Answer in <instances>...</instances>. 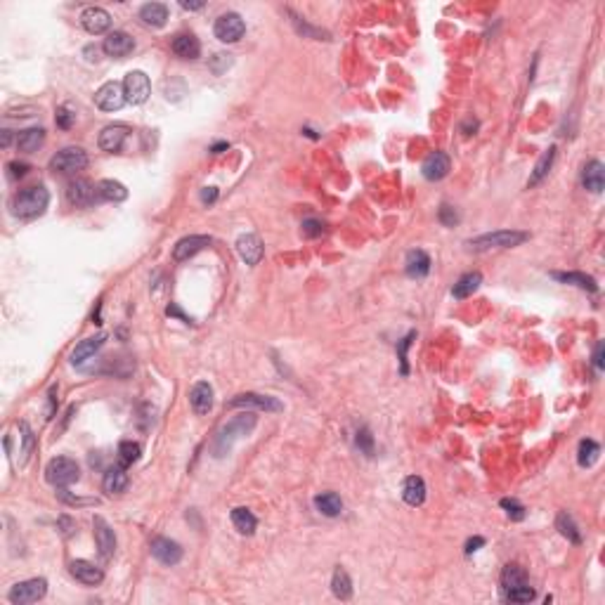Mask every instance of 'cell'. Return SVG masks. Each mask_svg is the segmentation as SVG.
I'll return each instance as SVG.
<instances>
[{"label": "cell", "instance_id": "1", "mask_svg": "<svg viewBox=\"0 0 605 605\" xmlns=\"http://www.w3.org/2000/svg\"><path fill=\"white\" fill-rule=\"evenodd\" d=\"M255 424H258V419H255L253 411H244V414L234 416L232 421H227L220 431L216 433V440H213V454H216L218 459H222L225 454H229V449H232V444L239 440V437L249 435L251 431L255 428Z\"/></svg>", "mask_w": 605, "mask_h": 605}, {"label": "cell", "instance_id": "2", "mask_svg": "<svg viewBox=\"0 0 605 605\" xmlns=\"http://www.w3.org/2000/svg\"><path fill=\"white\" fill-rule=\"evenodd\" d=\"M47 203H50V194L43 185L29 187V190H21L17 196L12 199V213L21 220H31V218H38L45 213Z\"/></svg>", "mask_w": 605, "mask_h": 605}, {"label": "cell", "instance_id": "3", "mask_svg": "<svg viewBox=\"0 0 605 605\" xmlns=\"http://www.w3.org/2000/svg\"><path fill=\"white\" fill-rule=\"evenodd\" d=\"M527 239H529L527 232H518V229H499V232H487V234H480V237L470 239L468 246L473 251L513 249V246H521L523 242H527Z\"/></svg>", "mask_w": 605, "mask_h": 605}, {"label": "cell", "instance_id": "4", "mask_svg": "<svg viewBox=\"0 0 605 605\" xmlns=\"http://www.w3.org/2000/svg\"><path fill=\"white\" fill-rule=\"evenodd\" d=\"M45 478H47V483H50L52 487H60V490H64V487L73 485L78 478H81V468H78V464L73 461V459L57 457V459H52V461L47 464Z\"/></svg>", "mask_w": 605, "mask_h": 605}, {"label": "cell", "instance_id": "5", "mask_svg": "<svg viewBox=\"0 0 605 605\" xmlns=\"http://www.w3.org/2000/svg\"><path fill=\"white\" fill-rule=\"evenodd\" d=\"M47 593V580L43 577H34V580H26L19 582L10 589L8 593V601L14 605H29V603H38L41 598H45Z\"/></svg>", "mask_w": 605, "mask_h": 605}, {"label": "cell", "instance_id": "6", "mask_svg": "<svg viewBox=\"0 0 605 605\" xmlns=\"http://www.w3.org/2000/svg\"><path fill=\"white\" fill-rule=\"evenodd\" d=\"M85 165H88V154H85L81 147L62 149V152H57L50 161V168L55 170V173H62V175H73V173H78V170H85Z\"/></svg>", "mask_w": 605, "mask_h": 605}, {"label": "cell", "instance_id": "7", "mask_svg": "<svg viewBox=\"0 0 605 605\" xmlns=\"http://www.w3.org/2000/svg\"><path fill=\"white\" fill-rule=\"evenodd\" d=\"M213 34H216V38L222 43H237V41H242V36L246 34V24L237 12H225L216 19Z\"/></svg>", "mask_w": 605, "mask_h": 605}, {"label": "cell", "instance_id": "8", "mask_svg": "<svg viewBox=\"0 0 605 605\" xmlns=\"http://www.w3.org/2000/svg\"><path fill=\"white\" fill-rule=\"evenodd\" d=\"M123 93H126V100L130 104H142L147 102L149 93H152V85H149V76L144 71H130L123 81Z\"/></svg>", "mask_w": 605, "mask_h": 605}, {"label": "cell", "instance_id": "9", "mask_svg": "<svg viewBox=\"0 0 605 605\" xmlns=\"http://www.w3.org/2000/svg\"><path fill=\"white\" fill-rule=\"evenodd\" d=\"M229 407L237 409V407H244V409H260V411H282L284 404L272 395H260V393H242L234 400H229Z\"/></svg>", "mask_w": 605, "mask_h": 605}, {"label": "cell", "instance_id": "10", "mask_svg": "<svg viewBox=\"0 0 605 605\" xmlns=\"http://www.w3.org/2000/svg\"><path fill=\"white\" fill-rule=\"evenodd\" d=\"M126 102L128 100H126V93H123V85L116 81L104 83L98 93H95V104H98L102 111H119Z\"/></svg>", "mask_w": 605, "mask_h": 605}, {"label": "cell", "instance_id": "11", "mask_svg": "<svg viewBox=\"0 0 605 605\" xmlns=\"http://www.w3.org/2000/svg\"><path fill=\"white\" fill-rule=\"evenodd\" d=\"M67 196H69V201H71L73 206H78V208H88V206H93L98 199H102L98 187L90 185L88 180H71V182H69Z\"/></svg>", "mask_w": 605, "mask_h": 605}, {"label": "cell", "instance_id": "12", "mask_svg": "<svg viewBox=\"0 0 605 605\" xmlns=\"http://www.w3.org/2000/svg\"><path fill=\"white\" fill-rule=\"evenodd\" d=\"M102 50L109 57H116V60H123L128 57L133 50H135V41L126 34V31H111L109 36L102 43Z\"/></svg>", "mask_w": 605, "mask_h": 605}, {"label": "cell", "instance_id": "13", "mask_svg": "<svg viewBox=\"0 0 605 605\" xmlns=\"http://www.w3.org/2000/svg\"><path fill=\"white\" fill-rule=\"evenodd\" d=\"M152 556L163 565H178L182 560V546L168 537H157L152 542Z\"/></svg>", "mask_w": 605, "mask_h": 605}, {"label": "cell", "instance_id": "14", "mask_svg": "<svg viewBox=\"0 0 605 605\" xmlns=\"http://www.w3.org/2000/svg\"><path fill=\"white\" fill-rule=\"evenodd\" d=\"M93 527H95V542H98V549H100V556L104 560H109L111 556H114L116 551V537H114V529L106 525V521L102 516H95L93 521Z\"/></svg>", "mask_w": 605, "mask_h": 605}, {"label": "cell", "instance_id": "15", "mask_svg": "<svg viewBox=\"0 0 605 605\" xmlns=\"http://www.w3.org/2000/svg\"><path fill=\"white\" fill-rule=\"evenodd\" d=\"M81 24L88 34L100 36V34H106V31H109L111 17L104 8H88V10H83V14H81Z\"/></svg>", "mask_w": 605, "mask_h": 605}, {"label": "cell", "instance_id": "16", "mask_svg": "<svg viewBox=\"0 0 605 605\" xmlns=\"http://www.w3.org/2000/svg\"><path fill=\"white\" fill-rule=\"evenodd\" d=\"M128 133H130V130H128V126H123V123L106 126L104 130L100 133V140H98L100 149H102V152H109V154L119 152V149L123 147V142H126Z\"/></svg>", "mask_w": 605, "mask_h": 605}, {"label": "cell", "instance_id": "17", "mask_svg": "<svg viewBox=\"0 0 605 605\" xmlns=\"http://www.w3.org/2000/svg\"><path fill=\"white\" fill-rule=\"evenodd\" d=\"M211 244V237H203V234H192V237H185L175 244L173 249V258L182 262V260H190L192 255H196L199 251H203L206 246Z\"/></svg>", "mask_w": 605, "mask_h": 605}, {"label": "cell", "instance_id": "18", "mask_svg": "<svg viewBox=\"0 0 605 605\" xmlns=\"http://www.w3.org/2000/svg\"><path fill=\"white\" fill-rule=\"evenodd\" d=\"M69 572L85 586H98L100 582L104 580V572H102L98 565L88 563V560H73V563L69 565Z\"/></svg>", "mask_w": 605, "mask_h": 605}, {"label": "cell", "instance_id": "19", "mask_svg": "<svg viewBox=\"0 0 605 605\" xmlns=\"http://www.w3.org/2000/svg\"><path fill=\"white\" fill-rule=\"evenodd\" d=\"M190 404L194 409V414H208L213 409V388L206 381L194 383V388L190 390Z\"/></svg>", "mask_w": 605, "mask_h": 605}, {"label": "cell", "instance_id": "20", "mask_svg": "<svg viewBox=\"0 0 605 605\" xmlns=\"http://www.w3.org/2000/svg\"><path fill=\"white\" fill-rule=\"evenodd\" d=\"M237 251L246 265H258L262 260V242L255 234H242L237 239Z\"/></svg>", "mask_w": 605, "mask_h": 605}, {"label": "cell", "instance_id": "21", "mask_svg": "<svg viewBox=\"0 0 605 605\" xmlns=\"http://www.w3.org/2000/svg\"><path fill=\"white\" fill-rule=\"evenodd\" d=\"M421 173H424L426 180H442L444 175L449 173V157L442 152H433L426 157L424 165H421Z\"/></svg>", "mask_w": 605, "mask_h": 605}, {"label": "cell", "instance_id": "22", "mask_svg": "<svg viewBox=\"0 0 605 605\" xmlns=\"http://www.w3.org/2000/svg\"><path fill=\"white\" fill-rule=\"evenodd\" d=\"M170 47L180 60H196L201 55V43L194 34H178Z\"/></svg>", "mask_w": 605, "mask_h": 605}, {"label": "cell", "instance_id": "23", "mask_svg": "<svg viewBox=\"0 0 605 605\" xmlns=\"http://www.w3.org/2000/svg\"><path fill=\"white\" fill-rule=\"evenodd\" d=\"M102 487H104L106 494H121V492H126V487H128L126 466H111V468H106Z\"/></svg>", "mask_w": 605, "mask_h": 605}, {"label": "cell", "instance_id": "24", "mask_svg": "<svg viewBox=\"0 0 605 605\" xmlns=\"http://www.w3.org/2000/svg\"><path fill=\"white\" fill-rule=\"evenodd\" d=\"M402 499L409 506H421L426 501V483L419 475H409L402 485Z\"/></svg>", "mask_w": 605, "mask_h": 605}, {"label": "cell", "instance_id": "25", "mask_svg": "<svg viewBox=\"0 0 605 605\" xmlns=\"http://www.w3.org/2000/svg\"><path fill=\"white\" fill-rule=\"evenodd\" d=\"M582 185L586 187L593 194H601L603 185H605V168L601 161H591L584 165V173H582Z\"/></svg>", "mask_w": 605, "mask_h": 605}, {"label": "cell", "instance_id": "26", "mask_svg": "<svg viewBox=\"0 0 605 605\" xmlns=\"http://www.w3.org/2000/svg\"><path fill=\"white\" fill-rule=\"evenodd\" d=\"M104 339H106L104 334H98V336H93V339L81 341V343L73 347V352H71V364L81 367L85 360H90V357H93L102 345H104Z\"/></svg>", "mask_w": 605, "mask_h": 605}, {"label": "cell", "instance_id": "27", "mask_svg": "<svg viewBox=\"0 0 605 605\" xmlns=\"http://www.w3.org/2000/svg\"><path fill=\"white\" fill-rule=\"evenodd\" d=\"M315 508L326 518H336L343 511V499L336 492H322V494L315 496Z\"/></svg>", "mask_w": 605, "mask_h": 605}, {"label": "cell", "instance_id": "28", "mask_svg": "<svg viewBox=\"0 0 605 605\" xmlns=\"http://www.w3.org/2000/svg\"><path fill=\"white\" fill-rule=\"evenodd\" d=\"M140 19L152 29H161L168 19V8L163 3H147L140 8Z\"/></svg>", "mask_w": 605, "mask_h": 605}, {"label": "cell", "instance_id": "29", "mask_svg": "<svg viewBox=\"0 0 605 605\" xmlns=\"http://www.w3.org/2000/svg\"><path fill=\"white\" fill-rule=\"evenodd\" d=\"M431 272V255L426 251H409L407 253V275L409 277H426Z\"/></svg>", "mask_w": 605, "mask_h": 605}, {"label": "cell", "instance_id": "30", "mask_svg": "<svg viewBox=\"0 0 605 605\" xmlns=\"http://www.w3.org/2000/svg\"><path fill=\"white\" fill-rule=\"evenodd\" d=\"M43 142H45V130L43 128H26V130H21L17 135L19 152H36Z\"/></svg>", "mask_w": 605, "mask_h": 605}, {"label": "cell", "instance_id": "31", "mask_svg": "<svg viewBox=\"0 0 605 605\" xmlns=\"http://www.w3.org/2000/svg\"><path fill=\"white\" fill-rule=\"evenodd\" d=\"M232 525L237 527L239 534H253L255 527H258V518H255L249 508L239 506L232 511Z\"/></svg>", "mask_w": 605, "mask_h": 605}, {"label": "cell", "instance_id": "32", "mask_svg": "<svg viewBox=\"0 0 605 605\" xmlns=\"http://www.w3.org/2000/svg\"><path fill=\"white\" fill-rule=\"evenodd\" d=\"M480 284H483V275H480V272H468V275H464L461 279L454 284V288H452L454 298H468V296H473V293L478 291Z\"/></svg>", "mask_w": 605, "mask_h": 605}, {"label": "cell", "instance_id": "33", "mask_svg": "<svg viewBox=\"0 0 605 605\" xmlns=\"http://www.w3.org/2000/svg\"><path fill=\"white\" fill-rule=\"evenodd\" d=\"M331 589H334V596L341 598V601H347L352 596V580L350 575L343 570V567H336L334 577H331Z\"/></svg>", "mask_w": 605, "mask_h": 605}, {"label": "cell", "instance_id": "34", "mask_svg": "<svg viewBox=\"0 0 605 605\" xmlns=\"http://www.w3.org/2000/svg\"><path fill=\"white\" fill-rule=\"evenodd\" d=\"M553 277L558 282H565V284H575V286L584 288V291H591L596 293L598 286H596V279L593 277L584 275V272H553Z\"/></svg>", "mask_w": 605, "mask_h": 605}, {"label": "cell", "instance_id": "35", "mask_svg": "<svg viewBox=\"0 0 605 605\" xmlns=\"http://www.w3.org/2000/svg\"><path fill=\"white\" fill-rule=\"evenodd\" d=\"M98 192L104 201H126L128 199V190L126 185L116 180H102L98 185Z\"/></svg>", "mask_w": 605, "mask_h": 605}, {"label": "cell", "instance_id": "36", "mask_svg": "<svg viewBox=\"0 0 605 605\" xmlns=\"http://www.w3.org/2000/svg\"><path fill=\"white\" fill-rule=\"evenodd\" d=\"M553 159H556V147H549V149H546V152L542 154V157H539L537 165H534L532 178H529V182H527L529 187L539 185V182H542V180L546 178V173H549L551 165H553Z\"/></svg>", "mask_w": 605, "mask_h": 605}, {"label": "cell", "instance_id": "37", "mask_svg": "<svg viewBox=\"0 0 605 605\" xmlns=\"http://www.w3.org/2000/svg\"><path fill=\"white\" fill-rule=\"evenodd\" d=\"M521 584H529L527 572H525L521 565H506L504 572H501V586H504V591H508V589H516Z\"/></svg>", "mask_w": 605, "mask_h": 605}, {"label": "cell", "instance_id": "38", "mask_svg": "<svg viewBox=\"0 0 605 605\" xmlns=\"http://www.w3.org/2000/svg\"><path fill=\"white\" fill-rule=\"evenodd\" d=\"M556 527L560 529V534L563 537L570 539L572 544H582V532L580 527H577V523L572 521V516H567V513H558V518H556Z\"/></svg>", "mask_w": 605, "mask_h": 605}, {"label": "cell", "instance_id": "39", "mask_svg": "<svg viewBox=\"0 0 605 605\" xmlns=\"http://www.w3.org/2000/svg\"><path fill=\"white\" fill-rule=\"evenodd\" d=\"M19 433H21V459H19V464L24 466L26 461H29V457H31V452H34V447H36V437H34V433H31V426L26 424V421H21L19 424Z\"/></svg>", "mask_w": 605, "mask_h": 605}, {"label": "cell", "instance_id": "40", "mask_svg": "<svg viewBox=\"0 0 605 605\" xmlns=\"http://www.w3.org/2000/svg\"><path fill=\"white\" fill-rule=\"evenodd\" d=\"M598 454H601V447H598V442L593 440H582L580 442V452H577V461H580V466H593L598 459Z\"/></svg>", "mask_w": 605, "mask_h": 605}, {"label": "cell", "instance_id": "41", "mask_svg": "<svg viewBox=\"0 0 605 605\" xmlns=\"http://www.w3.org/2000/svg\"><path fill=\"white\" fill-rule=\"evenodd\" d=\"M140 454H142V447L137 442H133V440H123L121 444H119V459H121V466H130V464H135L137 459H140Z\"/></svg>", "mask_w": 605, "mask_h": 605}, {"label": "cell", "instance_id": "42", "mask_svg": "<svg viewBox=\"0 0 605 605\" xmlns=\"http://www.w3.org/2000/svg\"><path fill=\"white\" fill-rule=\"evenodd\" d=\"M534 598V589L529 584H521L516 589H508L506 591V601L508 603H529Z\"/></svg>", "mask_w": 605, "mask_h": 605}, {"label": "cell", "instance_id": "43", "mask_svg": "<svg viewBox=\"0 0 605 605\" xmlns=\"http://www.w3.org/2000/svg\"><path fill=\"white\" fill-rule=\"evenodd\" d=\"M355 440H357V447H360L367 457H374V435L369 433V428H360Z\"/></svg>", "mask_w": 605, "mask_h": 605}, {"label": "cell", "instance_id": "44", "mask_svg": "<svg viewBox=\"0 0 605 605\" xmlns=\"http://www.w3.org/2000/svg\"><path fill=\"white\" fill-rule=\"evenodd\" d=\"M501 508H504L506 516L511 518V521H523L525 518V508L521 501H516V499H501Z\"/></svg>", "mask_w": 605, "mask_h": 605}, {"label": "cell", "instance_id": "45", "mask_svg": "<svg viewBox=\"0 0 605 605\" xmlns=\"http://www.w3.org/2000/svg\"><path fill=\"white\" fill-rule=\"evenodd\" d=\"M303 234L308 239L322 237V234H324V222L322 220H315V218H310V220L303 222Z\"/></svg>", "mask_w": 605, "mask_h": 605}, {"label": "cell", "instance_id": "46", "mask_svg": "<svg viewBox=\"0 0 605 605\" xmlns=\"http://www.w3.org/2000/svg\"><path fill=\"white\" fill-rule=\"evenodd\" d=\"M437 218H440L442 225H447V227H454V225L459 222V213L454 211L449 203H442L440 206V213H437Z\"/></svg>", "mask_w": 605, "mask_h": 605}, {"label": "cell", "instance_id": "47", "mask_svg": "<svg viewBox=\"0 0 605 605\" xmlns=\"http://www.w3.org/2000/svg\"><path fill=\"white\" fill-rule=\"evenodd\" d=\"M73 119H76V114H71L67 106H60V109H57V126L64 128V130H69V128L73 126Z\"/></svg>", "mask_w": 605, "mask_h": 605}, {"label": "cell", "instance_id": "48", "mask_svg": "<svg viewBox=\"0 0 605 605\" xmlns=\"http://www.w3.org/2000/svg\"><path fill=\"white\" fill-rule=\"evenodd\" d=\"M60 527H64V529H62L64 537H71V534L76 532V523H73L71 518H67V516H62V518H60Z\"/></svg>", "mask_w": 605, "mask_h": 605}, {"label": "cell", "instance_id": "49", "mask_svg": "<svg viewBox=\"0 0 605 605\" xmlns=\"http://www.w3.org/2000/svg\"><path fill=\"white\" fill-rule=\"evenodd\" d=\"M10 173H12V178H24L26 173H29V165L26 163H10Z\"/></svg>", "mask_w": 605, "mask_h": 605}, {"label": "cell", "instance_id": "50", "mask_svg": "<svg viewBox=\"0 0 605 605\" xmlns=\"http://www.w3.org/2000/svg\"><path fill=\"white\" fill-rule=\"evenodd\" d=\"M218 199V190L216 187H203L201 190V201L203 203H213Z\"/></svg>", "mask_w": 605, "mask_h": 605}, {"label": "cell", "instance_id": "51", "mask_svg": "<svg viewBox=\"0 0 605 605\" xmlns=\"http://www.w3.org/2000/svg\"><path fill=\"white\" fill-rule=\"evenodd\" d=\"M593 364H596V369H603V343H598L593 350Z\"/></svg>", "mask_w": 605, "mask_h": 605}, {"label": "cell", "instance_id": "52", "mask_svg": "<svg viewBox=\"0 0 605 605\" xmlns=\"http://www.w3.org/2000/svg\"><path fill=\"white\" fill-rule=\"evenodd\" d=\"M483 544H485V539H483V537L470 539V542L466 544V553H473V551H478V546H483Z\"/></svg>", "mask_w": 605, "mask_h": 605}, {"label": "cell", "instance_id": "53", "mask_svg": "<svg viewBox=\"0 0 605 605\" xmlns=\"http://www.w3.org/2000/svg\"><path fill=\"white\" fill-rule=\"evenodd\" d=\"M182 8H185V10H201L203 3H182Z\"/></svg>", "mask_w": 605, "mask_h": 605}, {"label": "cell", "instance_id": "54", "mask_svg": "<svg viewBox=\"0 0 605 605\" xmlns=\"http://www.w3.org/2000/svg\"><path fill=\"white\" fill-rule=\"evenodd\" d=\"M227 147H229V144H227V142H218V144H216V147H213V149H211V152H213V154H220V152H222V149H227Z\"/></svg>", "mask_w": 605, "mask_h": 605}, {"label": "cell", "instance_id": "55", "mask_svg": "<svg viewBox=\"0 0 605 605\" xmlns=\"http://www.w3.org/2000/svg\"><path fill=\"white\" fill-rule=\"evenodd\" d=\"M10 140H12V135H10V130H3V147H8Z\"/></svg>", "mask_w": 605, "mask_h": 605}]
</instances>
